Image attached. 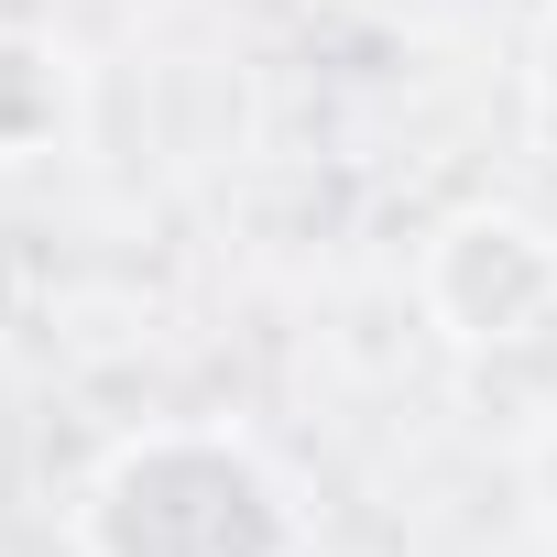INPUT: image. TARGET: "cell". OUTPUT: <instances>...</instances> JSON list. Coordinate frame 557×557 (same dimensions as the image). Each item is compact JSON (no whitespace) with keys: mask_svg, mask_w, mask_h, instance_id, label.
I'll return each instance as SVG.
<instances>
[{"mask_svg":"<svg viewBox=\"0 0 557 557\" xmlns=\"http://www.w3.org/2000/svg\"><path fill=\"white\" fill-rule=\"evenodd\" d=\"M77 557H307V503L240 426H132L77 481Z\"/></svg>","mask_w":557,"mask_h":557,"instance_id":"obj_1","label":"cell"},{"mask_svg":"<svg viewBox=\"0 0 557 557\" xmlns=\"http://www.w3.org/2000/svg\"><path fill=\"white\" fill-rule=\"evenodd\" d=\"M416 307L448 350L470 361H503V350H535L557 329V230L524 219V208H448L416 251Z\"/></svg>","mask_w":557,"mask_h":557,"instance_id":"obj_2","label":"cell"},{"mask_svg":"<svg viewBox=\"0 0 557 557\" xmlns=\"http://www.w3.org/2000/svg\"><path fill=\"white\" fill-rule=\"evenodd\" d=\"M77 132H88L77 45H55L34 23H0V164H55Z\"/></svg>","mask_w":557,"mask_h":557,"instance_id":"obj_3","label":"cell"}]
</instances>
